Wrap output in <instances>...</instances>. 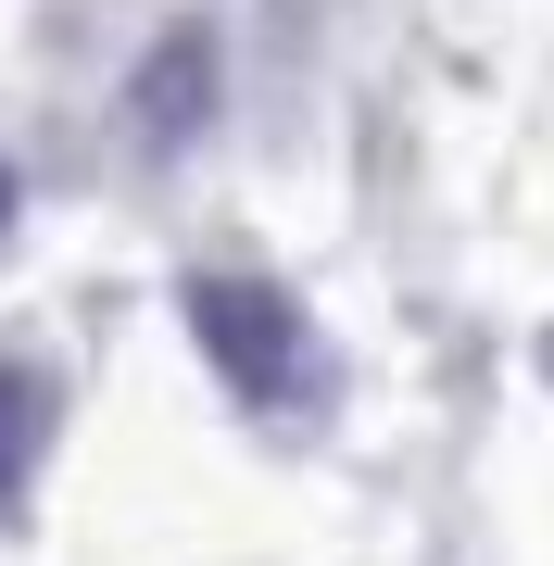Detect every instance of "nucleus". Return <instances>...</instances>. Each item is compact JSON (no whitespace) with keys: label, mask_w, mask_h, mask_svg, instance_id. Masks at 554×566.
<instances>
[{"label":"nucleus","mask_w":554,"mask_h":566,"mask_svg":"<svg viewBox=\"0 0 554 566\" xmlns=\"http://www.w3.org/2000/svg\"><path fill=\"white\" fill-rule=\"evenodd\" d=\"M189 327H202L215 378L240 390V403H303L315 390V327H303L290 290H265V277H189Z\"/></svg>","instance_id":"obj_1"},{"label":"nucleus","mask_w":554,"mask_h":566,"mask_svg":"<svg viewBox=\"0 0 554 566\" xmlns=\"http://www.w3.org/2000/svg\"><path fill=\"white\" fill-rule=\"evenodd\" d=\"M202 114H215V39L177 25V39L139 63V88H126V126H139L151 151H177V139H202Z\"/></svg>","instance_id":"obj_2"},{"label":"nucleus","mask_w":554,"mask_h":566,"mask_svg":"<svg viewBox=\"0 0 554 566\" xmlns=\"http://www.w3.org/2000/svg\"><path fill=\"white\" fill-rule=\"evenodd\" d=\"M0 214H13V164H0Z\"/></svg>","instance_id":"obj_4"},{"label":"nucleus","mask_w":554,"mask_h":566,"mask_svg":"<svg viewBox=\"0 0 554 566\" xmlns=\"http://www.w3.org/2000/svg\"><path fill=\"white\" fill-rule=\"evenodd\" d=\"M39 428H51V390L0 365V504L25 491V465H39Z\"/></svg>","instance_id":"obj_3"}]
</instances>
